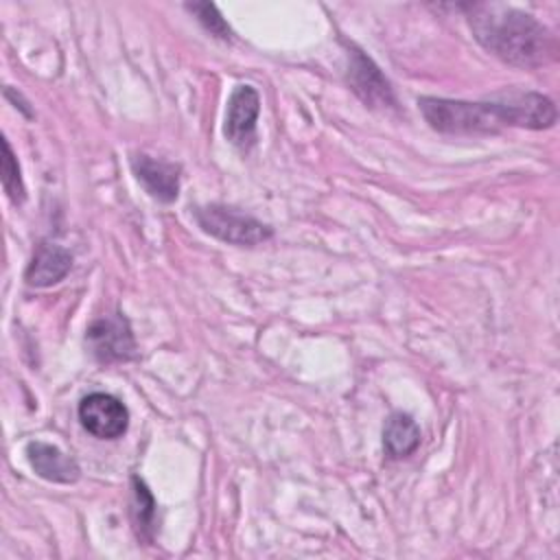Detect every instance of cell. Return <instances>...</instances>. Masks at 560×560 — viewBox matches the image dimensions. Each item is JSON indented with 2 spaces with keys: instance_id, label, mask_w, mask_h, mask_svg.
Wrapping results in <instances>:
<instances>
[{
  "instance_id": "1",
  "label": "cell",
  "mask_w": 560,
  "mask_h": 560,
  "mask_svg": "<svg viewBox=\"0 0 560 560\" xmlns=\"http://www.w3.org/2000/svg\"><path fill=\"white\" fill-rule=\"evenodd\" d=\"M418 107L431 129L448 136L499 133L505 127L549 129L558 120L553 101L538 92H503L492 101L422 96Z\"/></svg>"
},
{
  "instance_id": "2",
  "label": "cell",
  "mask_w": 560,
  "mask_h": 560,
  "mask_svg": "<svg viewBox=\"0 0 560 560\" xmlns=\"http://www.w3.org/2000/svg\"><path fill=\"white\" fill-rule=\"evenodd\" d=\"M475 39L501 61L534 70L558 57V42L534 15L499 2L464 4Z\"/></svg>"
},
{
  "instance_id": "3",
  "label": "cell",
  "mask_w": 560,
  "mask_h": 560,
  "mask_svg": "<svg viewBox=\"0 0 560 560\" xmlns=\"http://www.w3.org/2000/svg\"><path fill=\"white\" fill-rule=\"evenodd\" d=\"M195 219L199 228L230 245H241V247H254L267 238H271V228L265 225L262 221L238 212L236 208L221 206V203H210L201 206L195 210Z\"/></svg>"
},
{
  "instance_id": "4",
  "label": "cell",
  "mask_w": 560,
  "mask_h": 560,
  "mask_svg": "<svg viewBox=\"0 0 560 560\" xmlns=\"http://www.w3.org/2000/svg\"><path fill=\"white\" fill-rule=\"evenodd\" d=\"M85 343L94 354V359L101 363L129 361L136 354L131 326L120 313H112L94 319L85 330Z\"/></svg>"
},
{
  "instance_id": "5",
  "label": "cell",
  "mask_w": 560,
  "mask_h": 560,
  "mask_svg": "<svg viewBox=\"0 0 560 560\" xmlns=\"http://www.w3.org/2000/svg\"><path fill=\"white\" fill-rule=\"evenodd\" d=\"M348 83L352 92L374 109L396 105L392 83L385 79L381 68L357 46H348Z\"/></svg>"
},
{
  "instance_id": "6",
  "label": "cell",
  "mask_w": 560,
  "mask_h": 560,
  "mask_svg": "<svg viewBox=\"0 0 560 560\" xmlns=\"http://www.w3.org/2000/svg\"><path fill=\"white\" fill-rule=\"evenodd\" d=\"M79 420L94 438L116 440L129 427V411L116 396L92 392L79 402Z\"/></svg>"
},
{
  "instance_id": "7",
  "label": "cell",
  "mask_w": 560,
  "mask_h": 560,
  "mask_svg": "<svg viewBox=\"0 0 560 560\" xmlns=\"http://www.w3.org/2000/svg\"><path fill=\"white\" fill-rule=\"evenodd\" d=\"M260 112V96L252 85H236L230 94L223 133L225 138L243 149L249 151L256 142V120Z\"/></svg>"
},
{
  "instance_id": "8",
  "label": "cell",
  "mask_w": 560,
  "mask_h": 560,
  "mask_svg": "<svg viewBox=\"0 0 560 560\" xmlns=\"http://www.w3.org/2000/svg\"><path fill=\"white\" fill-rule=\"evenodd\" d=\"M131 171L142 188L158 201L171 203L179 195V166L173 162L155 160L147 153L131 155Z\"/></svg>"
},
{
  "instance_id": "9",
  "label": "cell",
  "mask_w": 560,
  "mask_h": 560,
  "mask_svg": "<svg viewBox=\"0 0 560 560\" xmlns=\"http://www.w3.org/2000/svg\"><path fill=\"white\" fill-rule=\"evenodd\" d=\"M70 269H72V254L57 243L42 241L33 252V258L24 271V280L28 287L46 289L61 282Z\"/></svg>"
},
{
  "instance_id": "10",
  "label": "cell",
  "mask_w": 560,
  "mask_h": 560,
  "mask_svg": "<svg viewBox=\"0 0 560 560\" xmlns=\"http://www.w3.org/2000/svg\"><path fill=\"white\" fill-rule=\"evenodd\" d=\"M26 459L31 464V468L46 481H55V483H74L81 475L79 464L66 455L63 451H59L57 446L48 444V442H28L26 444Z\"/></svg>"
},
{
  "instance_id": "11",
  "label": "cell",
  "mask_w": 560,
  "mask_h": 560,
  "mask_svg": "<svg viewBox=\"0 0 560 560\" xmlns=\"http://www.w3.org/2000/svg\"><path fill=\"white\" fill-rule=\"evenodd\" d=\"M420 446V427L407 413H392L383 429V448L392 459H402Z\"/></svg>"
},
{
  "instance_id": "12",
  "label": "cell",
  "mask_w": 560,
  "mask_h": 560,
  "mask_svg": "<svg viewBox=\"0 0 560 560\" xmlns=\"http://www.w3.org/2000/svg\"><path fill=\"white\" fill-rule=\"evenodd\" d=\"M2 188L7 192V197L18 206L24 201L26 192H24V184H22V175H20V164L18 158L9 144V140L2 138Z\"/></svg>"
},
{
  "instance_id": "13",
  "label": "cell",
  "mask_w": 560,
  "mask_h": 560,
  "mask_svg": "<svg viewBox=\"0 0 560 560\" xmlns=\"http://www.w3.org/2000/svg\"><path fill=\"white\" fill-rule=\"evenodd\" d=\"M133 488V514H136V527L140 534L151 538L153 532V516H155V501L147 488V483L138 477H131Z\"/></svg>"
},
{
  "instance_id": "14",
  "label": "cell",
  "mask_w": 560,
  "mask_h": 560,
  "mask_svg": "<svg viewBox=\"0 0 560 560\" xmlns=\"http://www.w3.org/2000/svg\"><path fill=\"white\" fill-rule=\"evenodd\" d=\"M186 11H190L199 24L214 37L219 39H232V28L230 24L223 20V15L219 13V9L210 2H192V4H186Z\"/></svg>"
}]
</instances>
